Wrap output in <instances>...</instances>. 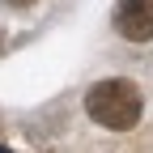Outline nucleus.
Here are the masks:
<instances>
[{
	"instance_id": "1",
	"label": "nucleus",
	"mask_w": 153,
	"mask_h": 153,
	"mask_svg": "<svg viewBox=\"0 0 153 153\" xmlns=\"http://www.w3.org/2000/svg\"><path fill=\"white\" fill-rule=\"evenodd\" d=\"M85 111H89V119L98 123V128H111V132H132L140 123V89L123 81V76H115V81H98L89 94H85Z\"/></svg>"
},
{
	"instance_id": "2",
	"label": "nucleus",
	"mask_w": 153,
	"mask_h": 153,
	"mask_svg": "<svg viewBox=\"0 0 153 153\" xmlns=\"http://www.w3.org/2000/svg\"><path fill=\"white\" fill-rule=\"evenodd\" d=\"M115 30L128 43H149L153 38V0H119L115 4Z\"/></svg>"
},
{
	"instance_id": "3",
	"label": "nucleus",
	"mask_w": 153,
	"mask_h": 153,
	"mask_svg": "<svg viewBox=\"0 0 153 153\" xmlns=\"http://www.w3.org/2000/svg\"><path fill=\"white\" fill-rule=\"evenodd\" d=\"M4 4H13V9H30L34 0H4Z\"/></svg>"
},
{
	"instance_id": "4",
	"label": "nucleus",
	"mask_w": 153,
	"mask_h": 153,
	"mask_svg": "<svg viewBox=\"0 0 153 153\" xmlns=\"http://www.w3.org/2000/svg\"><path fill=\"white\" fill-rule=\"evenodd\" d=\"M0 153H4V145H0Z\"/></svg>"
},
{
	"instance_id": "5",
	"label": "nucleus",
	"mask_w": 153,
	"mask_h": 153,
	"mask_svg": "<svg viewBox=\"0 0 153 153\" xmlns=\"http://www.w3.org/2000/svg\"><path fill=\"white\" fill-rule=\"evenodd\" d=\"M0 51H4V43H0Z\"/></svg>"
}]
</instances>
